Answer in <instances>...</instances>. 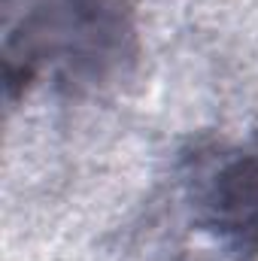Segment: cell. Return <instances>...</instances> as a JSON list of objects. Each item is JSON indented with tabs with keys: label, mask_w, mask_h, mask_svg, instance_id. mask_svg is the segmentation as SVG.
Instances as JSON below:
<instances>
[{
	"label": "cell",
	"mask_w": 258,
	"mask_h": 261,
	"mask_svg": "<svg viewBox=\"0 0 258 261\" xmlns=\"http://www.w3.org/2000/svg\"><path fill=\"white\" fill-rule=\"evenodd\" d=\"M3 88L15 103L46 85L82 97L116 88L140 61L131 0H3Z\"/></svg>",
	"instance_id": "6da1fadb"
},
{
	"label": "cell",
	"mask_w": 258,
	"mask_h": 261,
	"mask_svg": "<svg viewBox=\"0 0 258 261\" xmlns=\"http://www.w3.org/2000/svg\"><path fill=\"white\" fill-rule=\"evenodd\" d=\"M183 195L192 225L231 261H258V130L200 143L186 155Z\"/></svg>",
	"instance_id": "7a4b0ae2"
}]
</instances>
